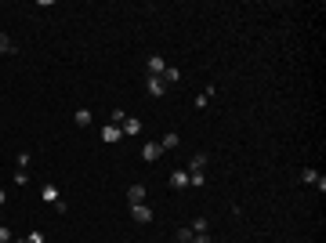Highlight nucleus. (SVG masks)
<instances>
[{
  "label": "nucleus",
  "mask_w": 326,
  "mask_h": 243,
  "mask_svg": "<svg viewBox=\"0 0 326 243\" xmlns=\"http://www.w3.org/2000/svg\"><path fill=\"white\" fill-rule=\"evenodd\" d=\"M15 160H19V171H26V167H29V153H19Z\"/></svg>",
  "instance_id": "20"
},
{
  "label": "nucleus",
  "mask_w": 326,
  "mask_h": 243,
  "mask_svg": "<svg viewBox=\"0 0 326 243\" xmlns=\"http://www.w3.org/2000/svg\"><path fill=\"white\" fill-rule=\"evenodd\" d=\"M40 196H44V203H58V189H55V185H44Z\"/></svg>",
  "instance_id": "13"
},
{
  "label": "nucleus",
  "mask_w": 326,
  "mask_h": 243,
  "mask_svg": "<svg viewBox=\"0 0 326 243\" xmlns=\"http://www.w3.org/2000/svg\"><path fill=\"white\" fill-rule=\"evenodd\" d=\"M145 69H149V77H163V69H167V62H163V55H152L149 62H145Z\"/></svg>",
  "instance_id": "3"
},
{
  "label": "nucleus",
  "mask_w": 326,
  "mask_h": 243,
  "mask_svg": "<svg viewBox=\"0 0 326 243\" xmlns=\"http://www.w3.org/2000/svg\"><path fill=\"white\" fill-rule=\"evenodd\" d=\"M19 48H15V40L8 37V33H0V55H15Z\"/></svg>",
  "instance_id": "10"
},
{
  "label": "nucleus",
  "mask_w": 326,
  "mask_h": 243,
  "mask_svg": "<svg viewBox=\"0 0 326 243\" xmlns=\"http://www.w3.org/2000/svg\"><path fill=\"white\" fill-rule=\"evenodd\" d=\"M73 120H76L80 127H87V124H91V109H76V116H73Z\"/></svg>",
  "instance_id": "14"
},
{
  "label": "nucleus",
  "mask_w": 326,
  "mask_h": 243,
  "mask_svg": "<svg viewBox=\"0 0 326 243\" xmlns=\"http://www.w3.org/2000/svg\"><path fill=\"white\" fill-rule=\"evenodd\" d=\"M192 236H196L192 229H181V232H178V239H181V243H192Z\"/></svg>",
  "instance_id": "19"
},
{
  "label": "nucleus",
  "mask_w": 326,
  "mask_h": 243,
  "mask_svg": "<svg viewBox=\"0 0 326 243\" xmlns=\"http://www.w3.org/2000/svg\"><path fill=\"white\" fill-rule=\"evenodd\" d=\"M178 131H170V134H163V138H160V149H163V153H167V149H178Z\"/></svg>",
  "instance_id": "9"
},
{
  "label": "nucleus",
  "mask_w": 326,
  "mask_h": 243,
  "mask_svg": "<svg viewBox=\"0 0 326 243\" xmlns=\"http://www.w3.org/2000/svg\"><path fill=\"white\" fill-rule=\"evenodd\" d=\"M4 203H8V192H4V189H0V207H4Z\"/></svg>",
  "instance_id": "23"
},
{
  "label": "nucleus",
  "mask_w": 326,
  "mask_h": 243,
  "mask_svg": "<svg viewBox=\"0 0 326 243\" xmlns=\"http://www.w3.org/2000/svg\"><path fill=\"white\" fill-rule=\"evenodd\" d=\"M131 218H134L138 225H149V221H152V210H149L145 203H134V207H131Z\"/></svg>",
  "instance_id": "2"
},
{
  "label": "nucleus",
  "mask_w": 326,
  "mask_h": 243,
  "mask_svg": "<svg viewBox=\"0 0 326 243\" xmlns=\"http://www.w3.org/2000/svg\"><path fill=\"white\" fill-rule=\"evenodd\" d=\"M170 185H174V189H189V171H174V174H170Z\"/></svg>",
  "instance_id": "7"
},
{
  "label": "nucleus",
  "mask_w": 326,
  "mask_h": 243,
  "mask_svg": "<svg viewBox=\"0 0 326 243\" xmlns=\"http://www.w3.org/2000/svg\"><path fill=\"white\" fill-rule=\"evenodd\" d=\"M192 232L199 236V232H207V218H196V225H192Z\"/></svg>",
  "instance_id": "17"
},
{
  "label": "nucleus",
  "mask_w": 326,
  "mask_h": 243,
  "mask_svg": "<svg viewBox=\"0 0 326 243\" xmlns=\"http://www.w3.org/2000/svg\"><path fill=\"white\" fill-rule=\"evenodd\" d=\"M120 138H123V131H120L116 124H109V127H102V142H105V145H113V142H120Z\"/></svg>",
  "instance_id": "4"
},
{
  "label": "nucleus",
  "mask_w": 326,
  "mask_h": 243,
  "mask_svg": "<svg viewBox=\"0 0 326 243\" xmlns=\"http://www.w3.org/2000/svg\"><path fill=\"white\" fill-rule=\"evenodd\" d=\"M163 156V149H160V142H145V149H142V160L145 163H156Z\"/></svg>",
  "instance_id": "1"
},
{
  "label": "nucleus",
  "mask_w": 326,
  "mask_h": 243,
  "mask_svg": "<svg viewBox=\"0 0 326 243\" xmlns=\"http://www.w3.org/2000/svg\"><path fill=\"white\" fill-rule=\"evenodd\" d=\"M301 178H304V181H308V185H315V178H319V174H315V171H312V167H304V171H301Z\"/></svg>",
  "instance_id": "15"
},
{
  "label": "nucleus",
  "mask_w": 326,
  "mask_h": 243,
  "mask_svg": "<svg viewBox=\"0 0 326 243\" xmlns=\"http://www.w3.org/2000/svg\"><path fill=\"white\" fill-rule=\"evenodd\" d=\"M160 80H163L167 87H170V84H178V80H181V69H174V66H167V69H163V77H160Z\"/></svg>",
  "instance_id": "8"
},
{
  "label": "nucleus",
  "mask_w": 326,
  "mask_h": 243,
  "mask_svg": "<svg viewBox=\"0 0 326 243\" xmlns=\"http://www.w3.org/2000/svg\"><path fill=\"white\" fill-rule=\"evenodd\" d=\"M203 167H207V156L199 153V156H192V167H189V178L192 174H203Z\"/></svg>",
  "instance_id": "11"
},
{
  "label": "nucleus",
  "mask_w": 326,
  "mask_h": 243,
  "mask_svg": "<svg viewBox=\"0 0 326 243\" xmlns=\"http://www.w3.org/2000/svg\"><path fill=\"white\" fill-rule=\"evenodd\" d=\"M192 243H214V239H210L207 232H199V236H192Z\"/></svg>",
  "instance_id": "22"
},
{
  "label": "nucleus",
  "mask_w": 326,
  "mask_h": 243,
  "mask_svg": "<svg viewBox=\"0 0 326 243\" xmlns=\"http://www.w3.org/2000/svg\"><path fill=\"white\" fill-rule=\"evenodd\" d=\"M26 243H44V232H29V236H26Z\"/></svg>",
  "instance_id": "21"
},
{
  "label": "nucleus",
  "mask_w": 326,
  "mask_h": 243,
  "mask_svg": "<svg viewBox=\"0 0 326 243\" xmlns=\"http://www.w3.org/2000/svg\"><path fill=\"white\" fill-rule=\"evenodd\" d=\"M123 134H142V120H134V116H127L123 120V127H120Z\"/></svg>",
  "instance_id": "6"
},
{
  "label": "nucleus",
  "mask_w": 326,
  "mask_h": 243,
  "mask_svg": "<svg viewBox=\"0 0 326 243\" xmlns=\"http://www.w3.org/2000/svg\"><path fill=\"white\" fill-rule=\"evenodd\" d=\"M123 120H127V113H123V109H113V124H116V127H123Z\"/></svg>",
  "instance_id": "16"
},
{
  "label": "nucleus",
  "mask_w": 326,
  "mask_h": 243,
  "mask_svg": "<svg viewBox=\"0 0 326 243\" xmlns=\"http://www.w3.org/2000/svg\"><path fill=\"white\" fill-rule=\"evenodd\" d=\"M163 91H167V84H163L160 77H149V95H156V98H160Z\"/></svg>",
  "instance_id": "12"
},
{
  "label": "nucleus",
  "mask_w": 326,
  "mask_h": 243,
  "mask_svg": "<svg viewBox=\"0 0 326 243\" xmlns=\"http://www.w3.org/2000/svg\"><path fill=\"white\" fill-rule=\"evenodd\" d=\"M127 200H131V207L134 203H145V185H131L127 189Z\"/></svg>",
  "instance_id": "5"
},
{
  "label": "nucleus",
  "mask_w": 326,
  "mask_h": 243,
  "mask_svg": "<svg viewBox=\"0 0 326 243\" xmlns=\"http://www.w3.org/2000/svg\"><path fill=\"white\" fill-rule=\"evenodd\" d=\"M15 236H11V229H8V225H0V243H11Z\"/></svg>",
  "instance_id": "18"
}]
</instances>
